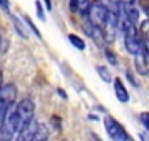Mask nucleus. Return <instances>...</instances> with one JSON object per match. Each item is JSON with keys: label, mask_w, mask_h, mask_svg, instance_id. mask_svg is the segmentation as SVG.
Masks as SVG:
<instances>
[{"label": "nucleus", "mask_w": 149, "mask_h": 141, "mask_svg": "<svg viewBox=\"0 0 149 141\" xmlns=\"http://www.w3.org/2000/svg\"><path fill=\"white\" fill-rule=\"evenodd\" d=\"M35 118V101L30 96L22 98L0 121V141H15L18 131Z\"/></svg>", "instance_id": "1"}, {"label": "nucleus", "mask_w": 149, "mask_h": 141, "mask_svg": "<svg viewBox=\"0 0 149 141\" xmlns=\"http://www.w3.org/2000/svg\"><path fill=\"white\" fill-rule=\"evenodd\" d=\"M119 30L123 32V37H124V48L128 53L138 55L139 52H143V40H141V35H139L138 25L129 20H121L119 22Z\"/></svg>", "instance_id": "2"}, {"label": "nucleus", "mask_w": 149, "mask_h": 141, "mask_svg": "<svg viewBox=\"0 0 149 141\" xmlns=\"http://www.w3.org/2000/svg\"><path fill=\"white\" fill-rule=\"evenodd\" d=\"M108 12H109V7L103 0H93L85 13V20L91 27H95L96 30L101 32V28L104 27V23L108 20Z\"/></svg>", "instance_id": "3"}, {"label": "nucleus", "mask_w": 149, "mask_h": 141, "mask_svg": "<svg viewBox=\"0 0 149 141\" xmlns=\"http://www.w3.org/2000/svg\"><path fill=\"white\" fill-rule=\"evenodd\" d=\"M17 95H18V90L13 83L2 85V88H0V121L13 108V105L17 101Z\"/></svg>", "instance_id": "4"}, {"label": "nucleus", "mask_w": 149, "mask_h": 141, "mask_svg": "<svg viewBox=\"0 0 149 141\" xmlns=\"http://www.w3.org/2000/svg\"><path fill=\"white\" fill-rule=\"evenodd\" d=\"M103 123H104V130H106L108 136L113 141H131L128 131L124 130L121 123L118 119H114L113 116H104Z\"/></svg>", "instance_id": "5"}, {"label": "nucleus", "mask_w": 149, "mask_h": 141, "mask_svg": "<svg viewBox=\"0 0 149 141\" xmlns=\"http://www.w3.org/2000/svg\"><path fill=\"white\" fill-rule=\"evenodd\" d=\"M38 125H40V123H38L37 119L32 118L27 125L18 131L15 141H32V138L35 136V133H37V130H38Z\"/></svg>", "instance_id": "6"}, {"label": "nucleus", "mask_w": 149, "mask_h": 141, "mask_svg": "<svg viewBox=\"0 0 149 141\" xmlns=\"http://www.w3.org/2000/svg\"><path fill=\"white\" fill-rule=\"evenodd\" d=\"M113 88H114V95H116L118 101H121V103H128L129 101V91L126 85L123 83V80L119 76L116 78H113Z\"/></svg>", "instance_id": "7"}, {"label": "nucleus", "mask_w": 149, "mask_h": 141, "mask_svg": "<svg viewBox=\"0 0 149 141\" xmlns=\"http://www.w3.org/2000/svg\"><path fill=\"white\" fill-rule=\"evenodd\" d=\"M134 68L138 75H149V58L146 57L144 52H139L138 55H134Z\"/></svg>", "instance_id": "8"}, {"label": "nucleus", "mask_w": 149, "mask_h": 141, "mask_svg": "<svg viewBox=\"0 0 149 141\" xmlns=\"http://www.w3.org/2000/svg\"><path fill=\"white\" fill-rule=\"evenodd\" d=\"M91 2L93 0H70V10L73 13H80L81 17H85Z\"/></svg>", "instance_id": "9"}, {"label": "nucleus", "mask_w": 149, "mask_h": 141, "mask_svg": "<svg viewBox=\"0 0 149 141\" xmlns=\"http://www.w3.org/2000/svg\"><path fill=\"white\" fill-rule=\"evenodd\" d=\"M12 23H13V27H15L17 33H18L23 40H27V38L30 37V30H28L27 23L23 22V20H20V18H18V17H15V15H12Z\"/></svg>", "instance_id": "10"}, {"label": "nucleus", "mask_w": 149, "mask_h": 141, "mask_svg": "<svg viewBox=\"0 0 149 141\" xmlns=\"http://www.w3.org/2000/svg\"><path fill=\"white\" fill-rule=\"evenodd\" d=\"M68 42L71 43V47H74L76 50H80V52H85L86 50V42L80 35H76V33H70L68 35Z\"/></svg>", "instance_id": "11"}, {"label": "nucleus", "mask_w": 149, "mask_h": 141, "mask_svg": "<svg viewBox=\"0 0 149 141\" xmlns=\"http://www.w3.org/2000/svg\"><path fill=\"white\" fill-rule=\"evenodd\" d=\"M96 73L100 75V78H101L104 83H111L113 82V75H111V70L108 68V66L104 65H98L96 66Z\"/></svg>", "instance_id": "12"}, {"label": "nucleus", "mask_w": 149, "mask_h": 141, "mask_svg": "<svg viewBox=\"0 0 149 141\" xmlns=\"http://www.w3.org/2000/svg\"><path fill=\"white\" fill-rule=\"evenodd\" d=\"M139 35H141V40L143 42H149V18H144L139 22Z\"/></svg>", "instance_id": "13"}, {"label": "nucleus", "mask_w": 149, "mask_h": 141, "mask_svg": "<svg viewBox=\"0 0 149 141\" xmlns=\"http://www.w3.org/2000/svg\"><path fill=\"white\" fill-rule=\"evenodd\" d=\"M32 141H48V128L45 125H38V130L35 133V136L32 138Z\"/></svg>", "instance_id": "14"}, {"label": "nucleus", "mask_w": 149, "mask_h": 141, "mask_svg": "<svg viewBox=\"0 0 149 141\" xmlns=\"http://www.w3.org/2000/svg\"><path fill=\"white\" fill-rule=\"evenodd\" d=\"M43 2L42 0H37L35 2V12H37V17L42 20V22H45L47 20V12H45V8H43Z\"/></svg>", "instance_id": "15"}, {"label": "nucleus", "mask_w": 149, "mask_h": 141, "mask_svg": "<svg viewBox=\"0 0 149 141\" xmlns=\"http://www.w3.org/2000/svg\"><path fill=\"white\" fill-rule=\"evenodd\" d=\"M23 22L27 23L28 30H30V32H32L33 35H35V37H37V38H40V40H42V33H40V30H38V28H37V25H35V23H33L32 20L28 18V17H25V18H23Z\"/></svg>", "instance_id": "16"}, {"label": "nucleus", "mask_w": 149, "mask_h": 141, "mask_svg": "<svg viewBox=\"0 0 149 141\" xmlns=\"http://www.w3.org/2000/svg\"><path fill=\"white\" fill-rule=\"evenodd\" d=\"M104 55H106V60L109 61V65L113 66H116L118 65V58H116V55H114V52H111V48H104Z\"/></svg>", "instance_id": "17"}, {"label": "nucleus", "mask_w": 149, "mask_h": 141, "mask_svg": "<svg viewBox=\"0 0 149 141\" xmlns=\"http://www.w3.org/2000/svg\"><path fill=\"white\" fill-rule=\"evenodd\" d=\"M139 121H141L143 126L149 131V113H148V111H143V113L139 114Z\"/></svg>", "instance_id": "18"}, {"label": "nucleus", "mask_w": 149, "mask_h": 141, "mask_svg": "<svg viewBox=\"0 0 149 141\" xmlns=\"http://www.w3.org/2000/svg\"><path fill=\"white\" fill-rule=\"evenodd\" d=\"M0 8L10 15V0H0Z\"/></svg>", "instance_id": "19"}, {"label": "nucleus", "mask_w": 149, "mask_h": 141, "mask_svg": "<svg viewBox=\"0 0 149 141\" xmlns=\"http://www.w3.org/2000/svg\"><path fill=\"white\" fill-rule=\"evenodd\" d=\"M126 76H128V80L129 82H131V85H133V87H138L139 83H138V80H136V78H134V75H133V71H126Z\"/></svg>", "instance_id": "20"}, {"label": "nucleus", "mask_w": 149, "mask_h": 141, "mask_svg": "<svg viewBox=\"0 0 149 141\" xmlns=\"http://www.w3.org/2000/svg\"><path fill=\"white\" fill-rule=\"evenodd\" d=\"M5 37H3V33L0 32V53H2V52H5Z\"/></svg>", "instance_id": "21"}, {"label": "nucleus", "mask_w": 149, "mask_h": 141, "mask_svg": "<svg viewBox=\"0 0 149 141\" xmlns=\"http://www.w3.org/2000/svg\"><path fill=\"white\" fill-rule=\"evenodd\" d=\"M43 5H45V8L50 12L52 8H53V2H52V0H43Z\"/></svg>", "instance_id": "22"}, {"label": "nucleus", "mask_w": 149, "mask_h": 141, "mask_svg": "<svg viewBox=\"0 0 149 141\" xmlns=\"http://www.w3.org/2000/svg\"><path fill=\"white\" fill-rule=\"evenodd\" d=\"M143 52L146 53V57L149 58V42H143Z\"/></svg>", "instance_id": "23"}, {"label": "nucleus", "mask_w": 149, "mask_h": 141, "mask_svg": "<svg viewBox=\"0 0 149 141\" xmlns=\"http://www.w3.org/2000/svg\"><path fill=\"white\" fill-rule=\"evenodd\" d=\"M58 95H61V98H63V100H66V95H65V91H63V90H60V88H58Z\"/></svg>", "instance_id": "24"}, {"label": "nucleus", "mask_w": 149, "mask_h": 141, "mask_svg": "<svg viewBox=\"0 0 149 141\" xmlns=\"http://www.w3.org/2000/svg\"><path fill=\"white\" fill-rule=\"evenodd\" d=\"M2 85H3V76H2V71H0V88H2Z\"/></svg>", "instance_id": "25"}, {"label": "nucleus", "mask_w": 149, "mask_h": 141, "mask_svg": "<svg viewBox=\"0 0 149 141\" xmlns=\"http://www.w3.org/2000/svg\"><path fill=\"white\" fill-rule=\"evenodd\" d=\"M139 140H141V141H146V138H144V135H139Z\"/></svg>", "instance_id": "26"}]
</instances>
